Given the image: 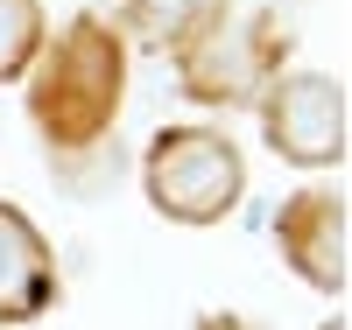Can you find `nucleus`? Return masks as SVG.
Instances as JSON below:
<instances>
[{"label":"nucleus","mask_w":352,"mask_h":330,"mask_svg":"<svg viewBox=\"0 0 352 330\" xmlns=\"http://www.w3.org/2000/svg\"><path fill=\"white\" fill-rule=\"evenodd\" d=\"M43 64L28 78V113L50 148H92L113 134L120 119V78H127V56H120V36L106 21L78 14L50 49H36Z\"/></svg>","instance_id":"obj_1"},{"label":"nucleus","mask_w":352,"mask_h":330,"mask_svg":"<svg viewBox=\"0 0 352 330\" xmlns=\"http://www.w3.org/2000/svg\"><path fill=\"white\" fill-rule=\"evenodd\" d=\"M141 183H148V204L176 225H212L240 204V148L212 127H169L155 134L148 162H141Z\"/></svg>","instance_id":"obj_2"},{"label":"nucleus","mask_w":352,"mask_h":330,"mask_svg":"<svg viewBox=\"0 0 352 330\" xmlns=\"http://www.w3.org/2000/svg\"><path fill=\"white\" fill-rule=\"evenodd\" d=\"M261 127H268L275 155L296 169H324L345 155V92L324 71H296V78H268L261 99Z\"/></svg>","instance_id":"obj_3"},{"label":"nucleus","mask_w":352,"mask_h":330,"mask_svg":"<svg viewBox=\"0 0 352 330\" xmlns=\"http://www.w3.org/2000/svg\"><path fill=\"white\" fill-rule=\"evenodd\" d=\"M176 71H184V92L190 99H212V106H240L254 92H268V71H275V49L261 43V28L240 21H212L204 36H190L176 49Z\"/></svg>","instance_id":"obj_4"},{"label":"nucleus","mask_w":352,"mask_h":330,"mask_svg":"<svg viewBox=\"0 0 352 330\" xmlns=\"http://www.w3.org/2000/svg\"><path fill=\"white\" fill-rule=\"evenodd\" d=\"M275 246H282V260L296 267L310 288L338 295V288H345V204H338L331 190L289 197L282 218H275Z\"/></svg>","instance_id":"obj_5"},{"label":"nucleus","mask_w":352,"mask_h":330,"mask_svg":"<svg viewBox=\"0 0 352 330\" xmlns=\"http://www.w3.org/2000/svg\"><path fill=\"white\" fill-rule=\"evenodd\" d=\"M50 295H56L50 239L28 225L14 204H0V323H28V316H43Z\"/></svg>","instance_id":"obj_6"},{"label":"nucleus","mask_w":352,"mask_h":330,"mask_svg":"<svg viewBox=\"0 0 352 330\" xmlns=\"http://www.w3.org/2000/svg\"><path fill=\"white\" fill-rule=\"evenodd\" d=\"M226 14V0H120V28L155 49H184Z\"/></svg>","instance_id":"obj_7"},{"label":"nucleus","mask_w":352,"mask_h":330,"mask_svg":"<svg viewBox=\"0 0 352 330\" xmlns=\"http://www.w3.org/2000/svg\"><path fill=\"white\" fill-rule=\"evenodd\" d=\"M43 49V8L36 0H0V84L21 78Z\"/></svg>","instance_id":"obj_8"},{"label":"nucleus","mask_w":352,"mask_h":330,"mask_svg":"<svg viewBox=\"0 0 352 330\" xmlns=\"http://www.w3.org/2000/svg\"><path fill=\"white\" fill-rule=\"evenodd\" d=\"M324 330H345V323H324Z\"/></svg>","instance_id":"obj_9"}]
</instances>
